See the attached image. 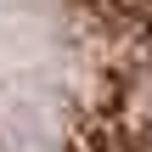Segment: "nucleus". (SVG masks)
<instances>
[{
  "label": "nucleus",
  "instance_id": "obj_1",
  "mask_svg": "<svg viewBox=\"0 0 152 152\" xmlns=\"http://www.w3.org/2000/svg\"><path fill=\"white\" fill-rule=\"evenodd\" d=\"M0 152H34V135L23 124H11L6 113H0Z\"/></svg>",
  "mask_w": 152,
  "mask_h": 152
}]
</instances>
